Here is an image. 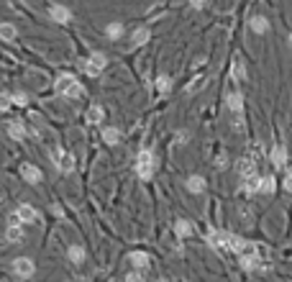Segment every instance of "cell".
<instances>
[{"label":"cell","mask_w":292,"mask_h":282,"mask_svg":"<svg viewBox=\"0 0 292 282\" xmlns=\"http://www.w3.org/2000/svg\"><path fill=\"white\" fill-rule=\"evenodd\" d=\"M0 282H3V279H0Z\"/></svg>","instance_id":"cell-41"},{"label":"cell","mask_w":292,"mask_h":282,"mask_svg":"<svg viewBox=\"0 0 292 282\" xmlns=\"http://www.w3.org/2000/svg\"><path fill=\"white\" fill-rule=\"evenodd\" d=\"M274 187H277L274 177H259V192H264V195H272V192H274Z\"/></svg>","instance_id":"cell-24"},{"label":"cell","mask_w":292,"mask_h":282,"mask_svg":"<svg viewBox=\"0 0 292 282\" xmlns=\"http://www.w3.org/2000/svg\"><path fill=\"white\" fill-rule=\"evenodd\" d=\"M202 85H205V77H197L192 85H187V93H195V90H200Z\"/></svg>","instance_id":"cell-32"},{"label":"cell","mask_w":292,"mask_h":282,"mask_svg":"<svg viewBox=\"0 0 292 282\" xmlns=\"http://www.w3.org/2000/svg\"><path fill=\"white\" fill-rule=\"evenodd\" d=\"M207 244L216 249H228V233L223 231H207Z\"/></svg>","instance_id":"cell-9"},{"label":"cell","mask_w":292,"mask_h":282,"mask_svg":"<svg viewBox=\"0 0 292 282\" xmlns=\"http://www.w3.org/2000/svg\"><path fill=\"white\" fill-rule=\"evenodd\" d=\"M105 33H108L110 38H120V36H123V26H120V23H108Z\"/></svg>","instance_id":"cell-29"},{"label":"cell","mask_w":292,"mask_h":282,"mask_svg":"<svg viewBox=\"0 0 292 282\" xmlns=\"http://www.w3.org/2000/svg\"><path fill=\"white\" fill-rule=\"evenodd\" d=\"M228 110H231L233 115H241V110H243V95H241L238 90L228 93Z\"/></svg>","instance_id":"cell-12"},{"label":"cell","mask_w":292,"mask_h":282,"mask_svg":"<svg viewBox=\"0 0 292 282\" xmlns=\"http://www.w3.org/2000/svg\"><path fill=\"white\" fill-rule=\"evenodd\" d=\"M103 141H105V144H110V146H115V144L120 141V131H118V129H113V126L103 129Z\"/></svg>","instance_id":"cell-21"},{"label":"cell","mask_w":292,"mask_h":282,"mask_svg":"<svg viewBox=\"0 0 292 282\" xmlns=\"http://www.w3.org/2000/svg\"><path fill=\"white\" fill-rule=\"evenodd\" d=\"M13 272H16L18 277H33V272H36V264H33L28 257H18V259L13 262Z\"/></svg>","instance_id":"cell-5"},{"label":"cell","mask_w":292,"mask_h":282,"mask_svg":"<svg viewBox=\"0 0 292 282\" xmlns=\"http://www.w3.org/2000/svg\"><path fill=\"white\" fill-rule=\"evenodd\" d=\"M233 74H236L238 79H246V67H243V62H241V59H236V62H233Z\"/></svg>","instance_id":"cell-30"},{"label":"cell","mask_w":292,"mask_h":282,"mask_svg":"<svg viewBox=\"0 0 292 282\" xmlns=\"http://www.w3.org/2000/svg\"><path fill=\"white\" fill-rule=\"evenodd\" d=\"M284 190H287V192H292V167L287 170V180H284Z\"/></svg>","instance_id":"cell-35"},{"label":"cell","mask_w":292,"mask_h":282,"mask_svg":"<svg viewBox=\"0 0 292 282\" xmlns=\"http://www.w3.org/2000/svg\"><path fill=\"white\" fill-rule=\"evenodd\" d=\"M0 38H3V42H16L18 38V28L13 26V23H0Z\"/></svg>","instance_id":"cell-14"},{"label":"cell","mask_w":292,"mask_h":282,"mask_svg":"<svg viewBox=\"0 0 292 282\" xmlns=\"http://www.w3.org/2000/svg\"><path fill=\"white\" fill-rule=\"evenodd\" d=\"M175 233H177L180 238L190 236V233H192V223H190V221H185V218H180V221L175 223Z\"/></svg>","instance_id":"cell-23"},{"label":"cell","mask_w":292,"mask_h":282,"mask_svg":"<svg viewBox=\"0 0 292 282\" xmlns=\"http://www.w3.org/2000/svg\"><path fill=\"white\" fill-rule=\"evenodd\" d=\"M129 262L139 269V272H144V269H149V264H151V257L146 254V252H131L129 254Z\"/></svg>","instance_id":"cell-8"},{"label":"cell","mask_w":292,"mask_h":282,"mask_svg":"<svg viewBox=\"0 0 292 282\" xmlns=\"http://www.w3.org/2000/svg\"><path fill=\"white\" fill-rule=\"evenodd\" d=\"M190 6L200 11V8H205V6H207V0H190Z\"/></svg>","instance_id":"cell-38"},{"label":"cell","mask_w":292,"mask_h":282,"mask_svg":"<svg viewBox=\"0 0 292 282\" xmlns=\"http://www.w3.org/2000/svg\"><path fill=\"white\" fill-rule=\"evenodd\" d=\"M259 264V252H257V247H246L243 252H241V267L243 269H254Z\"/></svg>","instance_id":"cell-6"},{"label":"cell","mask_w":292,"mask_h":282,"mask_svg":"<svg viewBox=\"0 0 292 282\" xmlns=\"http://www.w3.org/2000/svg\"><path fill=\"white\" fill-rule=\"evenodd\" d=\"M159 282H166V279H159Z\"/></svg>","instance_id":"cell-40"},{"label":"cell","mask_w":292,"mask_h":282,"mask_svg":"<svg viewBox=\"0 0 292 282\" xmlns=\"http://www.w3.org/2000/svg\"><path fill=\"white\" fill-rule=\"evenodd\" d=\"M269 156H272V165H274V167H284V162H287V149H284V146H272Z\"/></svg>","instance_id":"cell-13"},{"label":"cell","mask_w":292,"mask_h":282,"mask_svg":"<svg viewBox=\"0 0 292 282\" xmlns=\"http://www.w3.org/2000/svg\"><path fill=\"white\" fill-rule=\"evenodd\" d=\"M26 103H28L26 93H16V95H13V105H26Z\"/></svg>","instance_id":"cell-33"},{"label":"cell","mask_w":292,"mask_h":282,"mask_svg":"<svg viewBox=\"0 0 292 282\" xmlns=\"http://www.w3.org/2000/svg\"><path fill=\"white\" fill-rule=\"evenodd\" d=\"M154 172H156V156H154V151L141 149L139 156H136V175L141 180H151Z\"/></svg>","instance_id":"cell-1"},{"label":"cell","mask_w":292,"mask_h":282,"mask_svg":"<svg viewBox=\"0 0 292 282\" xmlns=\"http://www.w3.org/2000/svg\"><path fill=\"white\" fill-rule=\"evenodd\" d=\"M216 165H218V170H226V167H228V159H226V154H221V156H218V162H216Z\"/></svg>","instance_id":"cell-37"},{"label":"cell","mask_w":292,"mask_h":282,"mask_svg":"<svg viewBox=\"0 0 292 282\" xmlns=\"http://www.w3.org/2000/svg\"><path fill=\"white\" fill-rule=\"evenodd\" d=\"M233 131H236V134H243V120H241V115L233 118Z\"/></svg>","instance_id":"cell-34"},{"label":"cell","mask_w":292,"mask_h":282,"mask_svg":"<svg viewBox=\"0 0 292 282\" xmlns=\"http://www.w3.org/2000/svg\"><path fill=\"white\" fill-rule=\"evenodd\" d=\"M8 134H11V139L21 141L26 136V129H23V124H18V120H11V124H8Z\"/></svg>","instance_id":"cell-22"},{"label":"cell","mask_w":292,"mask_h":282,"mask_svg":"<svg viewBox=\"0 0 292 282\" xmlns=\"http://www.w3.org/2000/svg\"><path fill=\"white\" fill-rule=\"evenodd\" d=\"M126 282H141V272H131V274H126Z\"/></svg>","instance_id":"cell-36"},{"label":"cell","mask_w":292,"mask_h":282,"mask_svg":"<svg viewBox=\"0 0 292 282\" xmlns=\"http://www.w3.org/2000/svg\"><path fill=\"white\" fill-rule=\"evenodd\" d=\"M13 105V95H6V93H0V110H8Z\"/></svg>","instance_id":"cell-31"},{"label":"cell","mask_w":292,"mask_h":282,"mask_svg":"<svg viewBox=\"0 0 292 282\" xmlns=\"http://www.w3.org/2000/svg\"><path fill=\"white\" fill-rule=\"evenodd\" d=\"M67 254H69V259H72L74 264L85 262V249H82V247H77V244H74V247H69V252H67Z\"/></svg>","instance_id":"cell-26"},{"label":"cell","mask_w":292,"mask_h":282,"mask_svg":"<svg viewBox=\"0 0 292 282\" xmlns=\"http://www.w3.org/2000/svg\"><path fill=\"white\" fill-rule=\"evenodd\" d=\"M243 182H246V185H243V190H246L248 195H254V192H259V175H254V177H246Z\"/></svg>","instance_id":"cell-27"},{"label":"cell","mask_w":292,"mask_h":282,"mask_svg":"<svg viewBox=\"0 0 292 282\" xmlns=\"http://www.w3.org/2000/svg\"><path fill=\"white\" fill-rule=\"evenodd\" d=\"M57 93L64 95V98H79L85 95V88L79 85V79L74 74H59L57 79Z\"/></svg>","instance_id":"cell-2"},{"label":"cell","mask_w":292,"mask_h":282,"mask_svg":"<svg viewBox=\"0 0 292 282\" xmlns=\"http://www.w3.org/2000/svg\"><path fill=\"white\" fill-rule=\"evenodd\" d=\"M105 64H108V59H105V54H100V52H95V54H90V59L82 64V69H85L88 74H100L103 69H105Z\"/></svg>","instance_id":"cell-4"},{"label":"cell","mask_w":292,"mask_h":282,"mask_svg":"<svg viewBox=\"0 0 292 282\" xmlns=\"http://www.w3.org/2000/svg\"><path fill=\"white\" fill-rule=\"evenodd\" d=\"M21 238H23V228H21V223H11L8 231H6V241L16 244V241H21Z\"/></svg>","instance_id":"cell-19"},{"label":"cell","mask_w":292,"mask_h":282,"mask_svg":"<svg viewBox=\"0 0 292 282\" xmlns=\"http://www.w3.org/2000/svg\"><path fill=\"white\" fill-rule=\"evenodd\" d=\"M185 187H187L190 192H195V195H200V192L205 190V180H202L200 175H192V177H187V182H185Z\"/></svg>","instance_id":"cell-16"},{"label":"cell","mask_w":292,"mask_h":282,"mask_svg":"<svg viewBox=\"0 0 292 282\" xmlns=\"http://www.w3.org/2000/svg\"><path fill=\"white\" fill-rule=\"evenodd\" d=\"M287 44H289V49H292V31H289V36H287Z\"/></svg>","instance_id":"cell-39"},{"label":"cell","mask_w":292,"mask_h":282,"mask_svg":"<svg viewBox=\"0 0 292 282\" xmlns=\"http://www.w3.org/2000/svg\"><path fill=\"white\" fill-rule=\"evenodd\" d=\"M21 177H23L26 182H33V185H36V182L41 180V170L33 167V165H28V162H23V165H21Z\"/></svg>","instance_id":"cell-11"},{"label":"cell","mask_w":292,"mask_h":282,"mask_svg":"<svg viewBox=\"0 0 292 282\" xmlns=\"http://www.w3.org/2000/svg\"><path fill=\"white\" fill-rule=\"evenodd\" d=\"M238 172H241L243 180L246 177H254L257 175V165L252 162V159H241V162H238Z\"/></svg>","instance_id":"cell-18"},{"label":"cell","mask_w":292,"mask_h":282,"mask_svg":"<svg viewBox=\"0 0 292 282\" xmlns=\"http://www.w3.org/2000/svg\"><path fill=\"white\" fill-rule=\"evenodd\" d=\"M103 118H105V110H103L100 105H93V108L88 110V120H90V124H100Z\"/></svg>","instance_id":"cell-25"},{"label":"cell","mask_w":292,"mask_h":282,"mask_svg":"<svg viewBox=\"0 0 292 282\" xmlns=\"http://www.w3.org/2000/svg\"><path fill=\"white\" fill-rule=\"evenodd\" d=\"M16 216H18V221H21V223H36V221H38V211H36L33 206H28V203L18 206Z\"/></svg>","instance_id":"cell-7"},{"label":"cell","mask_w":292,"mask_h":282,"mask_svg":"<svg viewBox=\"0 0 292 282\" xmlns=\"http://www.w3.org/2000/svg\"><path fill=\"white\" fill-rule=\"evenodd\" d=\"M246 247H248V244H246V241H243L241 236H236V233H228V249H231V252H238V254H241Z\"/></svg>","instance_id":"cell-20"},{"label":"cell","mask_w":292,"mask_h":282,"mask_svg":"<svg viewBox=\"0 0 292 282\" xmlns=\"http://www.w3.org/2000/svg\"><path fill=\"white\" fill-rule=\"evenodd\" d=\"M52 162H54V167H57L62 175L74 172V156L67 154V151H62V149H54V151H52Z\"/></svg>","instance_id":"cell-3"},{"label":"cell","mask_w":292,"mask_h":282,"mask_svg":"<svg viewBox=\"0 0 292 282\" xmlns=\"http://www.w3.org/2000/svg\"><path fill=\"white\" fill-rule=\"evenodd\" d=\"M248 28H252L254 33H267L269 31V21L264 16H254L252 21H248Z\"/></svg>","instance_id":"cell-15"},{"label":"cell","mask_w":292,"mask_h":282,"mask_svg":"<svg viewBox=\"0 0 292 282\" xmlns=\"http://www.w3.org/2000/svg\"><path fill=\"white\" fill-rule=\"evenodd\" d=\"M49 16H52V21H57V23H69V21H72V13H69V8H64V6H52V8H49Z\"/></svg>","instance_id":"cell-10"},{"label":"cell","mask_w":292,"mask_h":282,"mask_svg":"<svg viewBox=\"0 0 292 282\" xmlns=\"http://www.w3.org/2000/svg\"><path fill=\"white\" fill-rule=\"evenodd\" d=\"M170 88H172V79L166 77V74H159L156 77V90L159 93H170Z\"/></svg>","instance_id":"cell-28"},{"label":"cell","mask_w":292,"mask_h":282,"mask_svg":"<svg viewBox=\"0 0 292 282\" xmlns=\"http://www.w3.org/2000/svg\"><path fill=\"white\" fill-rule=\"evenodd\" d=\"M151 38V31L149 28H136L134 33H131V42H134V47H144L146 42Z\"/></svg>","instance_id":"cell-17"}]
</instances>
